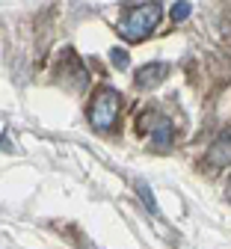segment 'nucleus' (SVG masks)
<instances>
[{"mask_svg": "<svg viewBox=\"0 0 231 249\" xmlns=\"http://www.w3.org/2000/svg\"><path fill=\"white\" fill-rule=\"evenodd\" d=\"M119 116V92L116 89H101L89 104V124L95 131H110Z\"/></svg>", "mask_w": 231, "mask_h": 249, "instance_id": "nucleus-2", "label": "nucleus"}, {"mask_svg": "<svg viewBox=\"0 0 231 249\" xmlns=\"http://www.w3.org/2000/svg\"><path fill=\"white\" fill-rule=\"evenodd\" d=\"M190 3H172V21H184L187 15H190Z\"/></svg>", "mask_w": 231, "mask_h": 249, "instance_id": "nucleus-7", "label": "nucleus"}, {"mask_svg": "<svg viewBox=\"0 0 231 249\" xmlns=\"http://www.w3.org/2000/svg\"><path fill=\"white\" fill-rule=\"evenodd\" d=\"M140 131L148 134V140H151L154 148H169L172 145V137H175L172 122L166 116H160V113H145L140 119Z\"/></svg>", "mask_w": 231, "mask_h": 249, "instance_id": "nucleus-3", "label": "nucleus"}, {"mask_svg": "<svg viewBox=\"0 0 231 249\" xmlns=\"http://www.w3.org/2000/svg\"><path fill=\"white\" fill-rule=\"evenodd\" d=\"M208 163L211 166H228L231 163V131H225L213 140V145L208 148Z\"/></svg>", "mask_w": 231, "mask_h": 249, "instance_id": "nucleus-4", "label": "nucleus"}, {"mask_svg": "<svg viewBox=\"0 0 231 249\" xmlns=\"http://www.w3.org/2000/svg\"><path fill=\"white\" fill-rule=\"evenodd\" d=\"M160 15H163L160 3H137L116 21V33L124 42H142L145 36L154 33V27L160 24Z\"/></svg>", "mask_w": 231, "mask_h": 249, "instance_id": "nucleus-1", "label": "nucleus"}, {"mask_svg": "<svg viewBox=\"0 0 231 249\" xmlns=\"http://www.w3.org/2000/svg\"><path fill=\"white\" fill-rule=\"evenodd\" d=\"M225 196H228V202H231V178H228V184H225Z\"/></svg>", "mask_w": 231, "mask_h": 249, "instance_id": "nucleus-9", "label": "nucleus"}, {"mask_svg": "<svg viewBox=\"0 0 231 249\" xmlns=\"http://www.w3.org/2000/svg\"><path fill=\"white\" fill-rule=\"evenodd\" d=\"M169 74V66H163V62H148L137 71V86L142 89H151V86H160V80H166Z\"/></svg>", "mask_w": 231, "mask_h": 249, "instance_id": "nucleus-5", "label": "nucleus"}, {"mask_svg": "<svg viewBox=\"0 0 231 249\" xmlns=\"http://www.w3.org/2000/svg\"><path fill=\"white\" fill-rule=\"evenodd\" d=\"M137 193L142 196L148 213H157V202H154V196H151V190H148V184H145V181H137Z\"/></svg>", "mask_w": 231, "mask_h": 249, "instance_id": "nucleus-6", "label": "nucleus"}, {"mask_svg": "<svg viewBox=\"0 0 231 249\" xmlns=\"http://www.w3.org/2000/svg\"><path fill=\"white\" fill-rule=\"evenodd\" d=\"M110 59L116 62L119 69H127V62H130V59H127V53H124L122 48H113V51H110Z\"/></svg>", "mask_w": 231, "mask_h": 249, "instance_id": "nucleus-8", "label": "nucleus"}]
</instances>
